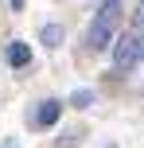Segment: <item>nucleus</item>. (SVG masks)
Segmentation results:
<instances>
[{"instance_id": "f257e3e1", "label": "nucleus", "mask_w": 144, "mask_h": 148, "mask_svg": "<svg viewBox=\"0 0 144 148\" xmlns=\"http://www.w3.org/2000/svg\"><path fill=\"white\" fill-rule=\"evenodd\" d=\"M117 23H121V0H101L98 4V16L90 23V47L93 51H105L117 35Z\"/></svg>"}, {"instance_id": "f03ea898", "label": "nucleus", "mask_w": 144, "mask_h": 148, "mask_svg": "<svg viewBox=\"0 0 144 148\" xmlns=\"http://www.w3.org/2000/svg\"><path fill=\"white\" fill-rule=\"evenodd\" d=\"M113 62H117V70H132L140 62V39L136 35H121V39H113Z\"/></svg>"}, {"instance_id": "7ed1b4c3", "label": "nucleus", "mask_w": 144, "mask_h": 148, "mask_svg": "<svg viewBox=\"0 0 144 148\" xmlns=\"http://www.w3.org/2000/svg\"><path fill=\"white\" fill-rule=\"evenodd\" d=\"M59 113H62V105L59 101H43V105H39V109H35V125H55V121H59Z\"/></svg>"}, {"instance_id": "20e7f679", "label": "nucleus", "mask_w": 144, "mask_h": 148, "mask_svg": "<svg viewBox=\"0 0 144 148\" xmlns=\"http://www.w3.org/2000/svg\"><path fill=\"white\" fill-rule=\"evenodd\" d=\"M8 62L12 66H27L31 62V47L27 43H8Z\"/></svg>"}, {"instance_id": "39448f33", "label": "nucleus", "mask_w": 144, "mask_h": 148, "mask_svg": "<svg viewBox=\"0 0 144 148\" xmlns=\"http://www.w3.org/2000/svg\"><path fill=\"white\" fill-rule=\"evenodd\" d=\"M39 39H43L47 47H59V43H62V27H59V23H47V27H43V35H39Z\"/></svg>"}, {"instance_id": "423d86ee", "label": "nucleus", "mask_w": 144, "mask_h": 148, "mask_svg": "<svg viewBox=\"0 0 144 148\" xmlns=\"http://www.w3.org/2000/svg\"><path fill=\"white\" fill-rule=\"evenodd\" d=\"M74 105H90V90H78V94H74Z\"/></svg>"}, {"instance_id": "0eeeda50", "label": "nucleus", "mask_w": 144, "mask_h": 148, "mask_svg": "<svg viewBox=\"0 0 144 148\" xmlns=\"http://www.w3.org/2000/svg\"><path fill=\"white\" fill-rule=\"evenodd\" d=\"M132 23H136V31L144 35V0H140V12H136V20H132Z\"/></svg>"}, {"instance_id": "6e6552de", "label": "nucleus", "mask_w": 144, "mask_h": 148, "mask_svg": "<svg viewBox=\"0 0 144 148\" xmlns=\"http://www.w3.org/2000/svg\"><path fill=\"white\" fill-rule=\"evenodd\" d=\"M140 59H144V39H140Z\"/></svg>"}]
</instances>
